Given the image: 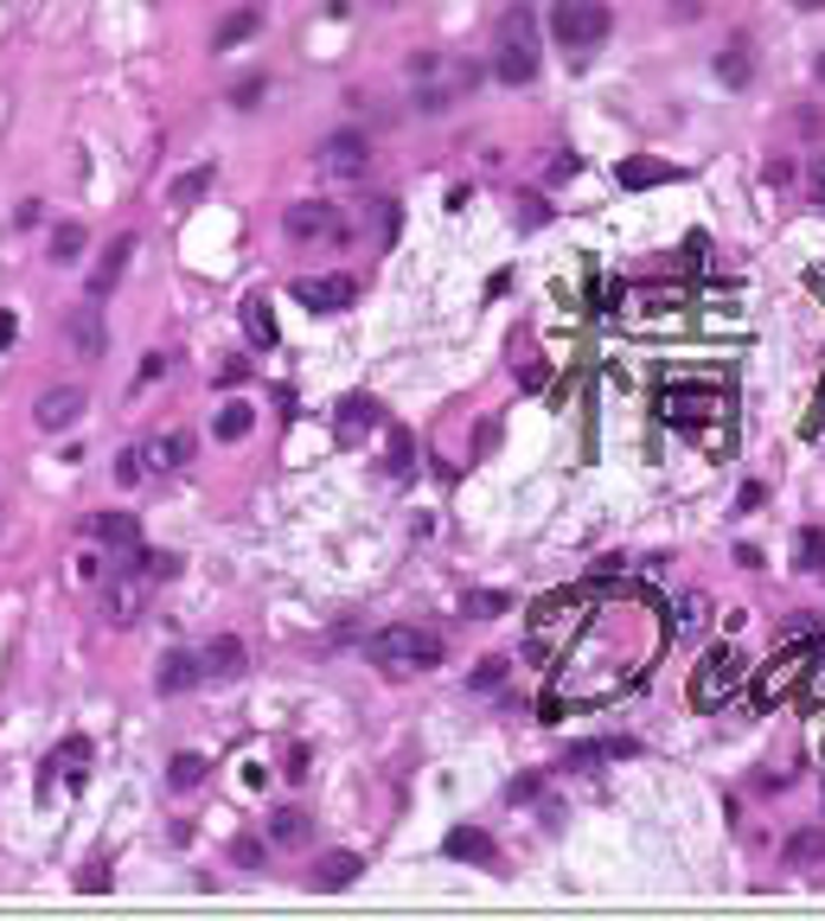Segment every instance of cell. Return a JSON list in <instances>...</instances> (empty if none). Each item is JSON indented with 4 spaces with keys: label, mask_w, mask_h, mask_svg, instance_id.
Masks as SVG:
<instances>
[{
    "label": "cell",
    "mask_w": 825,
    "mask_h": 921,
    "mask_svg": "<svg viewBox=\"0 0 825 921\" xmlns=\"http://www.w3.org/2000/svg\"><path fill=\"white\" fill-rule=\"evenodd\" d=\"M211 192V167H192V174L173 179V205H199Z\"/></svg>",
    "instance_id": "obj_35"
},
{
    "label": "cell",
    "mask_w": 825,
    "mask_h": 921,
    "mask_svg": "<svg viewBox=\"0 0 825 921\" xmlns=\"http://www.w3.org/2000/svg\"><path fill=\"white\" fill-rule=\"evenodd\" d=\"M659 179H672V167H659V160H620V186H659Z\"/></svg>",
    "instance_id": "obj_36"
},
{
    "label": "cell",
    "mask_w": 825,
    "mask_h": 921,
    "mask_svg": "<svg viewBox=\"0 0 825 921\" xmlns=\"http://www.w3.org/2000/svg\"><path fill=\"white\" fill-rule=\"evenodd\" d=\"M813 199L825 205V154H819V167H813Z\"/></svg>",
    "instance_id": "obj_48"
},
{
    "label": "cell",
    "mask_w": 825,
    "mask_h": 921,
    "mask_svg": "<svg viewBox=\"0 0 825 921\" xmlns=\"http://www.w3.org/2000/svg\"><path fill=\"white\" fill-rule=\"evenodd\" d=\"M250 429H257V409L250 404H225L218 416H211V435H218V442H243Z\"/></svg>",
    "instance_id": "obj_27"
},
{
    "label": "cell",
    "mask_w": 825,
    "mask_h": 921,
    "mask_svg": "<svg viewBox=\"0 0 825 921\" xmlns=\"http://www.w3.org/2000/svg\"><path fill=\"white\" fill-rule=\"evenodd\" d=\"M410 71H416V109H423V116H441V109H448V102L474 83V71H467V65H441L436 51H423Z\"/></svg>",
    "instance_id": "obj_4"
},
{
    "label": "cell",
    "mask_w": 825,
    "mask_h": 921,
    "mask_svg": "<svg viewBox=\"0 0 825 921\" xmlns=\"http://www.w3.org/2000/svg\"><path fill=\"white\" fill-rule=\"evenodd\" d=\"M441 851H448L455 864H493V832H480V825H455V832L441 839Z\"/></svg>",
    "instance_id": "obj_18"
},
{
    "label": "cell",
    "mask_w": 825,
    "mask_h": 921,
    "mask_svg": "<svg viewBox=\"0 0 825 921\" xmlns=\"http://www.w3.org/2000/svg\"><path fill=\"white\" fill-rule=\"evenodd\" d=\"M129 256H135V230L109 237V250L97 256V269H90V301H109V295H116V281H122V269H129Z\"/></svg>",
    "instance_id": "obj_13"
},
{
    "label": "cell",
    "mask_w": 825,
    "mask_h": 921,
    "mask_svg": "<svg viewBox=\"0 0 825 921\" xmlns=\"http://www.w3.org/2000/svg\"><path fill=\"white\" fill-rule=\"evenodd\" d=\"M288 781H308V749H288V768H282Z\"/></svg>",
    "instance_id": "obj_46"
},
{
    "label": "cell",
    "mask_w": 825,
    "mask_h": 921,
    "mask_svg": "<svg viewBox=\"0 0 825 921\" xmlns=\"http://www.w3.org/2000/svg\"><path fill=\"white\" fill-rule=\"evenodd\" d=\"M64 339L78 358H103L109 353V327H103V301H78L71 320H64Z\"/></svg>",
    "instance_id": "obj_12"
},
{
    "label": "cell",
    "mask_w": 825,
    "mask_h": 921,
    "mask_svg": "<svg viewBox=\"0 0 825 921\" xmlns=\"http://www.w3.org/2000/svg\"><path fill=\"white\" fill-rule=\"evenodd\" d=\"M615 755H640V742H627V736H615V742H576L564 755V768H595V762H615Z\"/></svg>",
    "instance_id": "obj_25"
},
{
    "label": "cell",
    "mask_w": 825,
    "mask_h": 921,
    "mask_svg": "<svg viewBox=\"0 0 825 921\" xmlns=\"http://www.w3.org/2000/svg\"><path fill=\"white\" fill-rule=\"evenodd\" d=\"M799 672H806V653H787V660H781V672H768V679H762V691H755V697H762V704H774V697H781V691L794 685Z\"/></svg>",
    "instance_id": "obj_31"
},
{
    "label": "cell",
    "mask_w": 825,
    "mask_h": 921,
    "mask_svg": "<svg viewBox=\"0 0 825 921\" xmlns=\"http://www.w3.org/2000/svg\"><path fill=\"white\" fill-rule=\"evenodd\" d=\"M71 576H78V583H90V588H103L109 583V557H103V551H78Z\"/></svg>",
    "instance_id": "obj_37"
},
{
    "label": "cell",
    "mask_w": 825,
    "mask_h": 921,
    "mask_svg": "<svg viewBox=\"0 0 825 921\" xmlns=\"http://www.w3.org/2000/svg\"><path fill=\"white\" fill-rule=\"evenodd\" d=\"M257 26H262V7H237V13H225V20H218V32H211V51L243 46V39H250Z\"/></svg>",
    "instance_id": "obj_24"
},
{
    "label": "cell",
    "mask_w": 825,
    "mask_h": 921,
    "mask_svg": "<svg viewBox=\"0 0 825 921\" xmlns=\"http://www.w3.org/2000/svg\"><path fill=\"white\" fill-rule=\"evenodd\" d=\"M78 890H109V870H103V864H90V870L78 877Z\"/></svg>",
    "instance_id": "obj_47"
},
{
    "label": "cell",
    "mask_w": 825,
    "mask_h": 921,
    "mask_svg": "<svg viewBox=\"0 0 825 921\" xmlns=\"http://www.w3.org/2000/svg\"><path fill=\"white\" fill-rule=\"evenodd\" d=\"M116 481H122V486H141V481H148V460H141V448H129V455L116 460Z\"/></svg>",
    "instance_id": "obj_42"
},
{
    "label": "cell",
    "mask_w": 825,
    "mask_h": 921,
    "mask_svg": "<svg viewBox=\"0 0 825 921\" xmlns=\"http://www.w3.org/2000/svg\"><path fill=\"white\" fill-rule=\"evenodd\" d=\"M576 167H583L576 154H557V160H550V186H557V179H576Z\"/></svg>",
    "instance_id": "obj_45"
},
{
    "label": "cell",
    "mask_w": 825,
    "mask_h": 921,
    "mask_svg": "<svg viewBox=\"0 0 825 921\" xmlns=\"http://www.w3.org/2000/svg\"><path fill=\"white\" fill-rule=\"evenodd\" d=\"M129 557H135V570H141L148 583H167V576H180V557H173V551H141V544H135Z\"/></svg>",
    "instance_id": "obj_30"
},
{
    "label": "cell",
    "mask_w": 825,
    "mask_h": 921,
    "mask_svg": "<svg viewBox=\"0 0 825 921\" xmlns=\"http://www.w3.org/2000/svg\"><path fill=\"white\" fill-rule=\"evenodd\" d=\"M365 660L378 672H429V665H441V634L416 627V621H397V627H378L365 640Z\"/></svg>",
    "instance_id": "obj_2"
},
{
    "label": "cell",
    "mask_w": 825,
    "mask_h": 921,
    "mask_svg": "<svg viewBox=\"0 0 825 921\" xmlns=\"http://www.w3.org/2000/svg\"><path fill=\"white\" fill-rule=\"evenodd\" d=\"M262 858H269V844H262V839H231V864L262 870Z\"/></svg>",
    "instance_id": "obj_41"
},
{
    "label": "cell",
    "mask_w": 825,
    "mask_h": 921,
    "mask_svg": "<svg viewBox=\"0 0 825 921\" xmlns=\"http://www.w3.org/2000/svg\"><path fill=\"white\" fill-rule=\"evenodd\" d=\"M90 532H97V544L135 551V544H141V518H135V512H97V518H90Z\"/></svg>",
    "instance_id": "obj_22"
},
{
    "label": "cell",
    "mask_w": 825,
    "mask_h": 921,
    "mask_svg": "<svg viewBox=\"0 0 825 921\" xmlns=\"http://www.w3.org/2000/svg\"><path fill=\"white\" fill-rule=\"evenodd\" d=\"M499 685H506V660H487L474 672V691H499Z\"/></svg>",
    "instance_id": "obj_43"
},
{
    "label": "cell",
    "mask_w": 825,
    "mask_h": 921,
    "mask_svg": "<svg viewBox=\"0 0 825 921\" xmlns=\"http://www.w3.org/2000/svg\"><path fill=\"white\" fill-rule=\"evenodd\" d=\"M282 230H288V244H346V237H352L346 211H339V205H327V199L288 205V211H282Z\"/></svg>",
    "instance_id": "obj_5"
},
{
    "label": "cell",
    "mask_w": 825,
    "mask_h": 921,
    "mask_svg": "<svg viewBox=\"0 0 825 921\" xmlns=\"http://www.w3.org/2000/svg\"><path fill=\"white\" fill-rule=\"evenodd\" d=\"M794 570H806V576H825V532H794Z\"/></svg>",
    "instance_id": "obj_28"
},
{
    "label": "cell",
    "mask_w": 825,
    "mask_h": 921,
    "mask_svg": "<svg viewBox=\"0 0 825 921\" xmlns=\"http://www.w3.org/2000/svg\"><path fill=\"white\" fill-rule=\"evenodd\" d=\"M262 90H269V83H262V77H250V83H237V90H231V102H237V109H257Z\"/></svg>",
    "instance_id": "obj_44"
},
{
    "label": "cell",
    "mask_w": 825,
    "mask_h": 921,
    "mask_svg": "<svg viewBox=\"0 0 825 921\" xmlns=\"http://www.w3.org/2000/svg\"><path fill=\"white\" fill-rule=\"evenodd\" d=\"M608 26H615V13H608L602 0H557V7H550V39H557L569 58H589V51L608 39Z\"/></svg>",
    "instance_id": "obj_3"
},
{
    "label": "cell",
    "mask_w": 825,
    "mask_h": 921,
    "mask_svg": "<svg viewBox=\"0 0 825 921\" xmlns=\"http://www.w3.org/2000/svg\"><path fill=\"white\" fill-rule=\"evenodd\" d=\"M141 460H148V474H180L186 460H192V435H180V429L148 435L141 442Z\"/></svg>",
    "instance_id": "obj_14"
},
{
    "label": "cell",
    "mask_w": 825,
    "mask_h": 921,
    "mask_svg": "<svg viewBox=\"0 0 825 921\" xmlns=\"http://www.w3.org/2000/svg\"><path fill=\"white\" fill-rule=\"evenodd\" d=\"M794 7H806V13H813V7H825V0H794Z\"/></svg>",
    "instance_id": "obj_50"
},
{
    "label": "cell",
    "mask_w": 825,
    "mask_h": 921,
    "mask_svg": "<svg viewBox=\"0 0 825 921\" xmlns=\"http://www.w3.org/2000/svg\"><path fill=\"white\" fill-rule=\"evenodd\" d=\"M288 295L308 307V314H339V307L359 301V281H352V276H301Z\"/></svg>",
    "instance_id": "obj_9"
},
{
    "label": "cell",
    "mask_w": 825,
    "mask_h": 921,
    "mask_svg": "<svg viewBox=\"0 0 825 921\" xmlns=\"http://www.w3.org/2000/svg\"><path fill=\"white\" fill-rule=\"evenodd\" d=\"M243 333H250L257 346H276V314H269V301H262V295H250V301H243Z\"/></svg>",
    "instance_id": "obj_29"
},
{
    "label": "cell",
    "mask_w": 825,
    "mask_h": 921,
    "mask_svg": "<svg viewBox=\"0 0 825 921\" xmlns=\"http://www.w3.org/2000/svg\"><path fill=\"white\" fill-rule=\"evenodd\" d=\"M704 614H710V602L704 595H678V608H672V634H692V627H704Z\"/></svg>",
    "instance_id": "obj_34"
},
{
    "label": "cell",
    "mask_w": 825,
    "mask_h": 921,
    "mask_svg": "<svg viewBox=\"0 0 825 921\" xmlns=\"http://www.w3.org/2000/svg\"><path fill=\"white\" fill-rule=\"evenodd\" d=\"M544 65V46H538V13L531 7H506L499 26H493V77L499 83H531Z\"/></svg>",
    "instance_id": "obj_1"
},
{
    "label": "cell",
    "mask_w": 825,
    "mask_h": 921,
    "mask_svg": "<svg viewBox=\"0 0 825 921\" xmlns=\"http://www.w3.org/2000/svg\"><path fill=\"white\" fill-rule=\"evenodd\" d=\"M199 781H206V762H199V755H173V762H167V788L173 793H192Z\"/></svg>",
    "instance_id": "obj_33"
},
{
    "label": "cell",
    "mask_w": 825,
    "mask_h": 921,
    "mask_svg": "<svg viewBox=\"0 0 825 921\" xmlns=\"http://www.w3.org/2000/svg\"><path fill=\"white\" fill-rule=\"evenodd\" d=\"M83 768H90V742H83V736L58 742V755L46 762V781H39V793H52L58 781H83Z\"/></svg>",
    "instance_id": "obj_17"
},
{
    "label": "cell",
    "mask_w": 825,
    "mask_h": 921,
    "mask_svg": "<svg viewBox=\"0 0 825 921\" xmlns=\"http://www.w3.org/2000/svg\"><path fill=\"white\" fill-rule=\"evenodd\" d=\"M320 174L365 179V174H371V141H365L359 128H339V135H327V141H320Z\"/></svg>",
    "instance_id": "obj_7"
},
{
    "label": "cell",
    "mask_w": 825,
    "mask_h": 921,
    "mask_svg": "<svg viewBox=\"0 0 825 921\" xmlns=\"http://www.w3.org/2000/svg\"><path fill=\"white\" fill-rule=\"evenodd\" d=\"M199 665H206V679H243L250 653H243V640H237V634H218L206 653H199Z\"/></svg>",
    "instance_id": "obj_16"
},
{
    "label": "cell",
    "mask_w": 825,
    "mask_h": 921,
    "mask_svg": "<svg viewBox=\"0 0 825 921\" xmlns=\"http://www.w3.org/2000/svg\"><path fill=\"white\" fill-rule=\"evenodd\" d=\"M13 333H20V327H13V314H0V346H13Z\"/></svg>",
    "instance_id": "obj_49"
},
{
    "label": "cell",
    "mask_w": 825,
    "mask_h": 921,
    "mask_svg": "<svg viewBox=\"0 0 825 921\" xmlns=\"http://www.w3.org/2000/svg\"><path fill=\"white\" fill-rule=\"evenodd\" d=\"M717 77L729 83V90H748V77H755V46H748L743 32L717 51Z\"/></svg>",
    "instance_id": "obj_21"
},
{
    "label": "cell",
    "mask_w": 825,
    "mask_h": 921,
    "mask_svg": "<svg viewBox=\"0 0 825 921\" xmlns=\"http://www.w3.org/2000/svg\"><path fill=\"white\" fill-rule=\"evenodd\" d=\"M659 416H666L672 429H704V423H717L723 416V397L717 390H692V384H666L659 390Z\"/></svg>",
    "instance_id": "obj_6"
},
{
    "label": "cell",
    "mask_w": 825,
    "mask_h": 921,
    "mask_svg": "<svg viewBox=\"0 0 825 921\" xmlns=\"http://www.w3.org/2000/svg\"><path fill=\"white\" fill-rule=\"evenodd\" d=\"M167 365H173V353H148V358H141V372H135V384H129V390H148V384H160V378H167Z\"/></svg>",
    "instance_id": "obj_40"
},
{
    "label": "cell",
    "mask_w": 825,
    "mask_h": 921,
    "mask_svg": "<svg viewBox=\"0 0 825 921\" xmlns=\"http://www.w3.org/2000/svg\"><path fill=\"white\" fill-rule=\"evenodd\" d=\"M365 429H378V404H371V397H339L334 435H339V442H359Z\"/></svg>",
    "instance_id": "obj_19"
},
{
    "label": "cell",
    "mask_w": 825,
    "mask_h": 921,
    "mask_svg": "<svg viewBox=\"0 0 825 921\" xmlns=\"http://www.w3.org/2000/svg\"><path fill=\"white\" fill-rule=\"evenodd\" d=\"M192 685H206V665H199V653H167V660H160V672H155V691H160V697H180V691H192Z\"/></svg>",
    "instance_id": "obj_15"
},
{
    "label": "cell",
    "mask_w": 825,
    "mask_h": 921,
    "mask_svg": "<svg viewBox=\"0 0 825 921\" xmlns=\"http://www.w3.org/2000/svg\"><path fill=\"white\" fill-rule=\"evenodd\" d=\"M736 679H743V660H736L729 646H717L710 660L697 665V679H692V704H697V711H710V704H723Z\"/></svg>",
    "instance_id": "obj_8"
},
{
    "label": "cell",
    "mask_w": 825,
    "mask_h": 921,
    "mask_svg": "<svg viewBox=\"0 0 825 921\" xmlns=\"http://www.w3.org/2000/svg\"><path fill=\"white\" fill-rule=\"evenodd\" d=\"M141 608H148V576H141V570H129V576H109V583H103L109 627H135V621H141Z\"/></svg>",
    "instance_id": "obj_11"
},
{
    "label": "cell",
    "mask_w": 825,
    "mask_h": 921,
    "mask_svg": "<svg viewBox=\"0 0 825 921\" xmlns=\"http://www.w3.org/2000/svg\"><path fill=\"white\" fill-rule=\"evenodd\" d=\"M359 851H327L320 864H314V890H352L359 883Z\"/></svg>",
    "instance_id": "obj_20"
},
{
    "label": "cell",
    "mask_w": 825,
    "mask_h": 921,
    "mask_svg": "<svg viewBox=\"0 0 825 921\" xmlns=\"http://www.w3.org/2000/svg\"><path fill=\"white\" fill-rule=\"evenodd\" d=\"M385 474H390V481H404V474H410V435H404V429H390V460H385Z\"/></svg>",
    "instance_id": "obj_39"
},
{
    "label": "cell",
    "mask_w": 825,
    "mask_h": 921,
    "mask_svg": "<svg viewBox=\"0 0 825 921\" xmlns=\"http://www.w3.org/2000/svg\"><path fill=\"white\" fill-rule=\"evenodd\" d=\"M819 851H825V832H799V839L787 844V864H794V870H806L813 858H819Z\"/></svg>",
    "instance_id": "obj_38"
},
{
    "label": "cell",
    "mask_w": 825,
    "mask_h": 921,
    "mask_svg": "<svg viewBox=\"0 0 825 921\" xmlns=\"http://www.w3.org/2000/svg\"><path fill=\"white\" fill-rule=\"evenodd\" d=\"M83 409H90L83 384H52V390H46V397L32 404V423H39L46 435H64V429H71V423L83 416Z\"/></svg>",
    "instance_id": "obj_10"
},
{
    "label": "cell",
    "mask_w": 825,
    "mask_h": 921,
    "mask_svg": "<svg viewBox=\"0 0 825 921\" xmlns=\"http://www.w3.org/2000/svg\"><path fill=\"white\" fill-rule=\"evenodd\" d=\"M506 608H513V595H506V588H467V595H461L467 621H499Z\"/></svg>",
    "instance_id": "obj_26"
},
{
    "label": "cell",
    "mask_w": 825,
    "mask_h": 921,
    "mask_svg": "<svg viewBox=\"0 0 825 921\" xmlns=\"http://www.w3.org/2000/svg\"><path fill=\"white\" fill-rule=\"evenodd\" d=\"M52 263H58V269L83 263V225H58L52 230Z\"/></svg>",
    "instance_id": "obj_32"
},
{
    "label": "cell",
    "mask_w": 825,
    "mask_h": 921,
    "mask_svg": "<svg viewBox=\"0 0 825 921\" xmlns=\"http://www.w3.org/2000/svg\"><path fill=\"white\" fill-rule=\"evenodd\" d=\"M308 832H314V819L301 813V806H276V813H269V844H282V851H301Z\"/></svg>",
    "instance_id": "obj_23"
}]
</instances>
